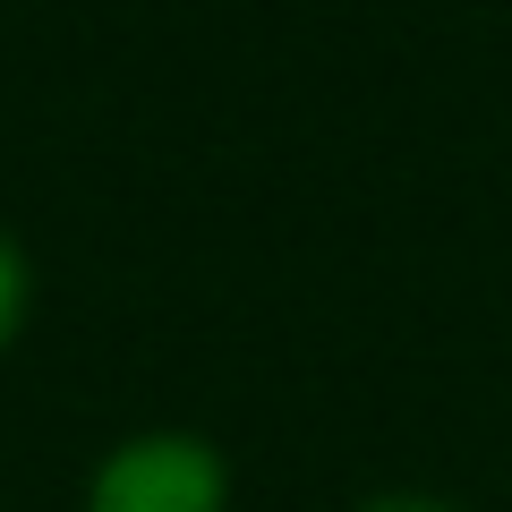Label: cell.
<instances>
[{
    "mask_svg": "<svg viewBox=\"0 0 512 512\" xmlns=\"http://www.w3.org/2000/svg\"><path fill=\"white\" fill-rule=\"evenodd\" d=\"M86 512H222V453L197 436H137L94 470Z\"/></svg>",
    "mask_w": 512,
    "mask_h": 512,
    "instance_id": "1",
    "label": "cell"
},
{
    "mask_svg": "<svg viewBox=\"0 0 512 512\" xmlns=\"http://www.w3.org/2000/svg\"><path fill=\"white\" fill-rule=\"evenodd\" d=\"M359 512H453V504H436V495H376V504H359Z\"/></svg>",
    "mask_w": 512,
    "mask_h": 512,
    "instance_id": "3",
    "label": "cell"
},
{
    "mask_svg": "<svg viewBox=\"0 0 512 512\" xmlns=\"http://www.w3.org/2000/svg\"><path fill=\"white\" fill-rule=\"evenodd\" d=\"M18 325H26V256H18V239L0 231V350L18 342Z\"/></svg>",
    "mask_w": 512,
    "mask_h": 512,
    "instance_id": "2",
    "label": "cell"
}]
</instances>
